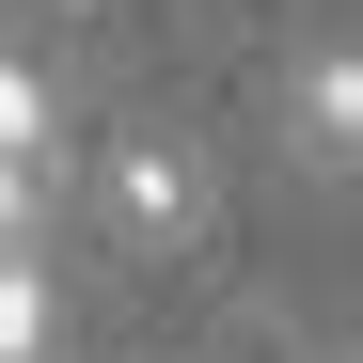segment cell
I'll list each match as a JSON object with an SVG mask.
<instances>
[{"instance_id":"cell-1","label":"cell","mask_w":363,"mask_h":363,"mask_svg":"<svg viewBox=\"0 0 363 363\" xmlns=\"http://www.w3.org/2000/svg\"><path fill=\"white\" fill-rule=\"evenodd\" d=\"M111 221H127L143 253H174V237L206 221V174L174 158V143H111Z\"/></svg>"},{"instance_id":"cell-2","label":"cell","mask_w":363,"mask_h":363,"mask_svg":"<svg viewBox=\"0 0 363 363\" xmlns=\"http://www.w3.org/2000/svg\"><path fill=\"white\" fill-rule=\"evenodd\" d=\"M300 158L316 174H363V48H316V64H300Z\"/></svg>"}]
</instances>
